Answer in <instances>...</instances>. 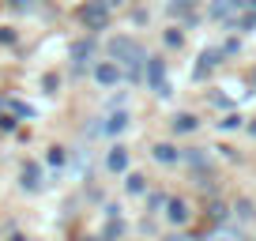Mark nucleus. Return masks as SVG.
Wrapping results in <instances>:
<instances>
[{"instance_id":"1","label":"nucleus","mask_w":256,"mask_h":241,"mask_svg":"<svg viewBox=\"0 0 256 241\" xmlns=\"http://www.w3.org/2000/svg\"><path fill=\"white\" fill-rule=\"evenodd\" d=\"M110 60H113V64H124V68H128V80H136L140 68H147V53L140 49V42H132L128 34L110 38Z\"/></svg>"},{"instance_id":"2","label":"nucleus","mask_w":256,"mask_h":241,"mask_svg":"<svg viewBox=\"0 0 256 241\" xmlns=\"http://www.w3.org/2000/svg\"><path fill=\"white\" fill-rule=\"evenodd\" d=\"M80 23L90 26V30H106V26H110V4H106V0H87V4H80Z\"/></svg>"},{"instance_id":"3","label":"nucleus","mask_w":256,"mask_h":241,"mask_svg":"<svg viewBox=\"0 0 256 241\" xmlns=\"http://www.w3.org/2000/svg\"><path fill=\"white\" fill-rule=\"evenodd\" d=\"M147 83H151L154 94H170V87H166V68H162V60H154V56H147Z\"/></svg>"},{"instance_id":"4","label":"nucleus","mask_w":256,"mask_h":241,"mask_svg":"<svg viewBox=\"0 0 256 241\" xmlns=\"http://www.w3.org/2000/svg\"><path fill=\"white\" fill-rule=\"evenodd\" d=\"M218 56H222V49H215V46H211V49H204V53H200V64L192 68V80H208V76L215 72Z\"/></svg>"},{"instance_id":"5","label":"nucleus","mask_w":256,"mask_h":241,"mask_svg":"<svg viewBox=\"0 0 256 241\" xmlns=\"http://www.w3.org/2000/svg\"><path fill=\"white\" fill-rule=\"evenodd\" d=\"M238 12H241V4L238 0H215L211 4V19H218V23H238Z\"/></svg>"},{"instance_id":"6","label":"nucleus","mask_w":256,"mask_h":241,"mask_svg":"<svg viewBox=\"0 0 256 241\" xmlns=\"http://www.w3.org/2000/svg\"><path fill=\"white\" fill-rule=\"evenodd\" d=\"M90 56H94V42H90V38L72 42V64H76V68H87Z\"/></svg>"},{"instance_id":"7","label":"nucleus","mask_w":256,"mask_h":241,"mask_svg":"<svg viewBox=\"0 0 256 241\" xmlns=\"http://www.w3.org/2000/svg\"><path fill=\"white\" fill-rule=\"evenodd\" d=\"M94 80L102 83V87H117V83H120V64H113V60H102V64L94 68Z\"/></svg>"},{"instance_id":"8","label":"nucleus","mask_w":256,"mask_h":241,"mask_svg":"<svg viewBox=\"0 0 256 241\" xmlns=\"http://www.w3.org/2000/svg\"><path fill=\"white\" fill-rule=\"evenodd\" d=\"M23 188H26V192H38V188H42V166H38V162H26V166H23Z\"/></svg>"},{"instance_id":"9","label":"nucleus","mask_w":256,"mask_h":241,"mask_svg":"<svg viewBox=\"0 0 256 241\" xmlns=\"http://www.w3.org/2000/svg\"><path fill=\"white\" fill-rule=\"evenodd\" d=\"M166 218H170V222H174V226H181V222H188V215H192V211H188V204H184V200H177V196H174V200H170L166 204Z\"/></svg>"},{"instance_id":"10","label":"nucleus","mask_w":256,"mask_h":241,"mask_svg":"<svg viewBox=\"0 0 256 241\" xmlns=\"http://www.w3.org/2000/svg\"><path fill=\"white\" fill-rule=\"evenodd\" d=\"M154 162H162V166H174L177 158H181V154H177V147H170V144H154Z\"/></svg>"},{"instance_id":"11","label":"nucleus","mask_w":256,"mask_h":241,"mask_svg":"<svg viewBox=\"0 0 256 241\" xmlns=\"http://www.w3.org/2000/svg\"><path fill=\"white\" fill-rule=\"evenodd\" d=\"M106 166H110L113 174H124V170H128V151H124V147H113L110 158H106Z\"/></svg>"},{"instance_id":"12","label":"nucleus","mask_w":256,"mask_h":241,"mask_svg":"<svg viewBox=\"0 0 256 241\" xmlns=\"http://www.w3.org/2000/svg\"><path fill=\"white\" fill-rule=\"evenodd\" d=\"M124 128H128V113H113V117L102 124L106 136H117V132H124Z\"/></svg>"},{"instance_id":"13","label":"nucleus","mask_w":256,"mask_h":241,"mask_svg":"<svg viewBox=\"0 0 256 241\" xmlns=\"http://www.w3.org/2000/svg\"><path fill=\"white\" fill-rule=\"evenodd\" d=\"M166 12L170 16H192V12H196V0H170Z\"/></svg>"},{"instance_id":"14","label":"nucleus","mask_w":256,"mask_h":241,"mask_svg":"<svg viewBox=\"0 0 256 241\" xmlns=\"http://www.w3.org/2000/svg\"><path fill=\"white\" fill-rule=\"evenodd\" d=\"M184 162H188L192 170H200V174H208V170H211V158H208V154H200V151H188V154H184Z\"/></svg>"},{"instance_id":"15","label":"nucleus","mask_w":256,"mask_h":241,"mask_svg":"<svg viewBox=\"0 0 256 241\" xmlns=\"http://www.w3.org/2000/svg\"><path fill=\"white\" fill-rule=\"evenodd\" d=\"M196 124H200V120L192 117V113H177V117H174V128H177V132H192Z\"/></svg>"},{"instance_id":"16","label":"nucleus","mask_w":256,"mask_h":241,"mask_svg":"<svg viewBox=\"0 0 256 241\" xmlns=\"http://www.w3.org/2000/svg\"><path fill=\"white\" fill-rule=\"evenodd\" d=\"M124 188H128V192H136V196H140V192H144L147 185H144V177H140V174H132V177L124 181Z\"/></svg>"},{"instance_id":"17","label":"nucleus","mask_w":256,"mask_h":241,"mask_svg":"<svg viewBox=\"0 0 256 241\" xmlns=\"http://www.w3.org/2000/svg\"><path fill=\"white\" fill-rule=\"evenodd\" d=\"M238 215H241V218H248V215H252V204L241 200V204H238Z\"/></svg>"},{"instance_id":"18","label":"nucleus","mask_w":256,"mask_h":241,"mask_svg":"<svg viewBox=\"0 0 256 241\" xmlns=\"http://www.w3.org/2000/svg\"><path fill=\"white\" fill-rule=\"evenodd\" d=\"M218 124H222V128H238V124H241V117H234V113H230V117H226V120H218Z\"/></svg>"},{"instance_id":"19","label":"nucleus","mask_w":256,"mask_h":241,"mask_svg":"<svg viewBox=\"0 0 256 241\" xmlns=\"http://www.w3.org/2000/svg\"><path fill=\"white\" fill-rule=\"evenodd\" d=\"M49 162H53V166H60V162H64V151H60V147H53V154H49Z\"/></svg>"},{"instance_id":"20","label":"nucleus","mask_w":256,"mask_h":241,"mask_svg":"<svg viewBox=\"0 0 256 241\" xmlns=\"http://www.w3.org/2000/svg\"><path fill=\"white\" fill-rule=\"evenodd\" d=\"M0 42H16V34H12L8 26H0Z\"/></svg>"},{"instance_id":"21","label":"nucleus","mask_w":256,"mask_h":241,"mask_svg":"<svg viewBox=\"0 0 256 241\" xmlns=\"http://www.w3.org/2000/svg\"><path fill=\"white\" fill-rule=\"evenodd\" d=\"M106 4H110V8H113V4H120V0H106Z\"/></svg>"},{"instance_id":"22","label":"nucleus","mask_w":256,"mask_h":241,"mask_svg":"<svg viewBox=\"0 0 256 241\" xmlns=\"http://www.w3.org/2000/svg\"><path fill=\"white\" fill-rule=\"evenodd\" d=\"M166 241H184V238H166Z\"/></svg>"},{"instance_id":"23","label":"nucleus","mask_w":256,"mask_h":241,"mask_svg":"<svg viewBox=\"0 0 256 241\" xmlns=\"http://www.w3.org/2000/svg\"><path fill=\"white\" fill-rule=\"evenodd\" d=\"M12 241H26V238H12Z\"/></svg>"},{"instance_id":"24","label":"nucleus","mask_w":256,"mask_h":241,"mask_svg":"<svg viewBox=\"0 0 256 241\" xmlns=\"http://www.w3.org/2000/svg\"><path fill=\"white\" fill-rule=\"evenodd\" d=\"M83 241H94V238H83Z\"/></svg>"},{"instance_id":"25","label":"nucleus","mask_w":256,"mask_h":241,"mask_svg":"<svg viewBox=\"0 0 256 241\" xmlns=\"http://www.w3.org/2000/svg\"><path fill=\"white\" fill-rule=\"evenodd\" d=\"M252 83H256V72H252Z\"/></svg>"},{"instance_id":"26","label":"nucleus","mask_w":256,"mask_h":241,"mask_svg":"<svg viewBox=\"0 0 256 241\" xmlns=\"http://www.w3.org/2000/svg\"><path fill=\"white\" fill-rule=\"evenodd\" d=\"M252 8H256V0H252Z\"/></svg>"}]
</instances>
